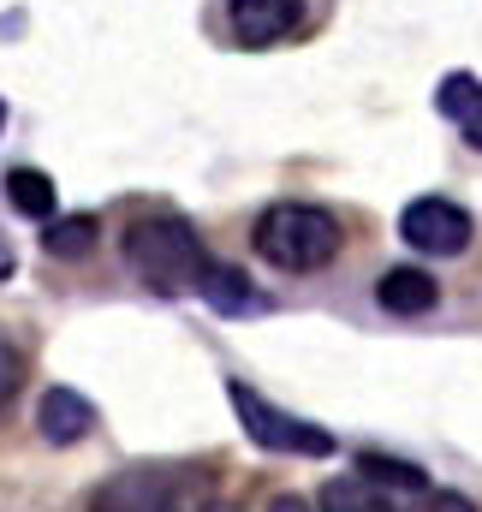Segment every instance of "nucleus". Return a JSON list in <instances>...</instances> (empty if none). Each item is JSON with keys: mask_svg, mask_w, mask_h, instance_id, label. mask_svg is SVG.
<instances>
[{"mask_svg": "<svg viewBox=\"0 0 482 512\" xmlns=\"http://www.w3.org/2000/svg\"><path fill=\"white\" fill-rule=\"evenodd\" d=\"M125 262H131V274H137L149 292L185 298V292L203 286L209 251H203V239H197V227H191L185 215H143V221H131V233H125Z\"/></svg>", "mask_w": 482, "mask_h": 512, "instance_id": "1", "label": "nucleus"}, {"mask_svg": "<svg viewBox=\"0 0 482 512\" xmlns=\"http://www.w3.org/2000/svg\"><path fill=\"white\" fill-rule=\"evenodd\" d=\"M256 256L280 274H316L340 256V221L316 203H274L256 215Z\"/></svg>", "mask_w": 482, "mask_h": 512, "instance_id": "2", "label": "nucleus"}, {"mask_svg": "<svg viewBox=\"0 0 482 512\" xmlns=\"http://www.w3.org/2000/svg\"><path fill=\"white\" fill-rule=\"evenodd\" d=\"M227 399H233V411H239V429L256 441V447L292 453V459H328V453H334V435H328V429H316V423H304V417L268 405V399H262L250 382H239V376L227 382Z\"/></svg>", "mask_w": 482, "mask_h": 512, "instance_id": "3", "label": "nucleus"}, {"mask_svg": "<svg viewBox=\"0 0 482 512\" xmlns=\"http://www.w3.org/2000/svg\"><path fill=\"white\" fill-rule=\"evenodd\" d=\"M399 239L411 251H429V256H465V245H471V215L459 203H447V197H417L399 215Z\"/></svg>", "mask_w": 482, "mask_h": 512, "instance_id": "4", "label": "nucleus"}, {"mask_svg": "<svg viewBox=\"0 0 482 512\" xmlns=\"http://www.w3.org/2000/svg\"><path fill=\"white\" fill-rule=\"evenodd\" d=\"M304 24V0H227V30L239 48H274Z\"/></svg>", "mask_w": 482, "mask_h": 512, "instance_id": "5", "label": "nucleus"}, {"mask_svg": "<svg viewBox=\"0 0 482 512\" xmlns=\"http://www.w3.org/2000/svg\"><path fill=\"white\" fill-rule=\"evenodd\" d=\"M36 429H42V441L72 447V441H84V435L96 429V405H90L78 387H48L42 405H36Z\"/></svg>", "mask_w": 482, "mask_h": 512, "instance_id": "6", "label": "nucleus"}, {"mask_svg": "<svg viewBox=\"0 0 482 512\" xmlns=\"http://www.w3.org/2000/svg\"><path fill=\"white\" fill-rule=\"evenodd\" d=\"M375 304H381L387 316H423V310L441 304V286H435L429 268H387V274L375 280Z\"/></svg>", "mask_w": 482, "mask_h": 512, "instance_id": "7", "label": "nucleus"}, {"mask_svg": "<svg viewBox=\"0 0 482 512\" xmlns=\"http://www.w3.org/2000/svg\"><path fill=\"white\" fill-rule=\"evenodd\" d=\"M435 108L465 131V143H471V149H482V84L471 78V72H447V78H441V90H435Z\"/></svg>", "mask_w": 482, "mask_h": 512, "instance_id": "8", "label": "nucleus"}, {"mask_svg": "<svg viewBox=\"0 0 482 512\" xmlns=\"http://www.w3.org/2000/svg\"><path fill=\"white\" fill-rule=\"evenodd\" d=\"M185 489H161L155 471H120L108 489L90 495V507H179Z\"/></svg>", "mask_w": 482, "mask_h": 512, "instance_id": "9", "label": "nucleus"}, {"mask_svg": "<svg viewBox=\"0 0 482 512\" xmlns=\"http://www.w3.org/2000/svg\"><path fill=\"white\" fill-rule=\"evenodd\" d=\"M197 298H203V304H215L221 316H250V310H262V298L250 292L244 268H233V262H209V268H203Z\"/></svg>", "mask_w": 482, "mask_h": 512, "instance_id": "10", "label": "nucleus"}, {"mask_svg": "<svg viewBox=\"0 0 482 512\" xmlns=\"http://www.w3.org/2000/svg\"><path fill=\"white\" fill-rule=\"evenodd\" d=\"M96 239H102L96 215H48V221H42V251L60 256V262L90 256V251H96Z\"/></svg>", "mask_w": 482, "mask_h": 512, "instance_id": "11", "label": "nucleus"}, {"mask_svg": "<svg viewBox=\"0 0 482 512\" xmlns=\"http://www.w3.org/2000/svg\"><path fill=\"white\" fill-rule=\"evenodd\" d=\"M6 197H12V209H18V215H30V221H48V215H54V203H60L54 179H48V173H36V167H12V173H6Z\"/></svg>", "mask_w": 482, "mask_h": 512, "instance_id": "12", "label": "nucleus"}, {"mask_svg": "<svg viewBox=\"0 0 482 512\" xmlns=\"http://www.w3.org/2000/svg\"><path fill=\"white\" fill-rule=\"evenodd\" d=\"M18 376H24V364H18V346L6 340V328H0V405L18 393Z\"/></svg>", "mask_w": 482, "mask_h": 512, "instance_id": "13", "label": "nucleus"}, {"mask_svg": "<svg viewBox=\"0 0 482 512\" xmlns=\"http://www.w3.org/2000/svg\"><path fill=\"white\" fill-rule=\"evenodd\" d=\"M12 268H18V251H12V245H6V233H0V280H6Z\"/></svg>", "mask_w": 482, "mask_h": 512, "instance_id": "14", "label": "nucleus"}, {"mask_svg": "<svg viewBox=\"0 0 482 512\" xmlns=\"http://www.w3.org/2000/svg\"><path fill=\"white\" fill-rule=\"evenodd\" d=\"M0 126H6V102H0Z\"/></svg>", "mask_w": 482, "mask_h": 512, "instance_id": "15", "label": "nucleus"}]
</instances>
